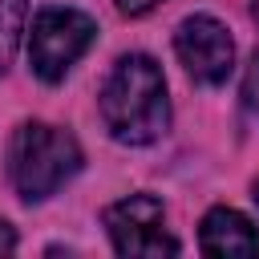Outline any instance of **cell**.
<instances>
[{
    "label": "cell",
    "mask_w": 259,
    "mask_h": 259,
    "mask_svg": "<svg viewBox=\"0 0 259 259\" xmlns=\"http://www.w3.org/2000/svg\"><path fill=\"white\" fill-rule=\"evenodd\" d=\"M101 121L125 146H146L166 134L170 105H166V81L154 57L130 53L113 65L101 89Z\"/></svg>",
    "instance_id": "cell-1"
},
{
    "label": "cell",
    "mask_w": 259,
    "mask_h": 259,
    "mask_svg": "<svg viewBox=\"0 0 259 259\" xmlns=\"http://www.w3.org/2000/svg\"><path fill=\"white\" fill-rule=\"evenodd\" d=\"M81 170V146L73 134L45 125V121H24L12 134L8 146V174L24 198H49L57 194L73 174Z\"/></svg>",
    "instance_id": "cell-2"
},
{
    "label": "cell",
    "mask_w": 259,
    "mask_h": 259,
    "mask_svg": "<svg viewBox=\"0 0 259 259\" xmlns=\"http://www.w3.org/2000/svg\"><path fill=\"white\" fill-rule=\"evenodd\" d=\"M93 36H97L93 20L85 12H77V8H45V12H36L32 32H28L32 73L45 77V81H61L85 57Z\"/></svg>",
    "instance_id": "cell-3"
},
{
    "label": "cell",
    "mask_w": 259,
    "mask_h": 259,
    "mask_svg": "<svg viewBox=\"0 0 259 259\" xmlns=\"http://www.w3.org/2000/svg\"><path fill=\"white\" fill-rule=\"evenodd\" d=\"M105 231L117 247V255L130 259H158V255H178V239L166 231L162 202L150 194H130L105 210Z\"/></svg>",
    "instance_id": "cell-4"
},
{
    "label": "cell",
    "mask_w": 259,
    "mask_h": 259,
    "mask_svg": "<svg viewBox=\"0 0 259 259\" xmlns=\"http://www.w3.org/2000/svg\"><path fill=\"white\" fill-rule=\"evenodd\" d=\"M174 49H178V61L186 65V73L202 85L227 81V73L235 65V40L214 16L182 20L178 32H174Z\"/></svg>",
    "instance_id": "cell-5"
},
{
    "label": "cell",
    "mask_w": 259,
    "mask_h": 259,
    "mask_svg": "<svg viewBox=\"0 0 259 259\" xmlns=\"http://www.w3.org/2000/svg\"><path fill=\"white\" fill-rule=\"evenodd\" d=\"M198 243H202L206 255H219V259L259 255V231L251 227L247 214H239V210H231V206H214V210L202 219Z\"/></svg>",
    "instance_id": "cell-6"
},
{
    "label": "cell",
    "mask_w": 259,
    "mask_h": 259,
    "mask_svg": "<svg viewBox=\"0 0 259 259\" xmlns=\"http://www.w3.org/2000/svg\"><path fill=\"white\" fill-rule=\"evenodd\" d=\"M24 28V0H0V73L8 69Z\"/></svg>",
    "instance_id": "cell-7"
},
{
    "label": "cell",
    "mask_w": 259,
    "mask_h": 259,
    "mask_svg": "<svg viewBox=\"0 0 259 259\" xmlns=\"http://www.w3.org/2000/svg\"><path fill=\"white\" fill-rule=\"evenodd\" d=\"M243 109L259 121V49L251 53V65L243 73Z\"/></svg>",
    "instance_id": "cell-8"
},
{
    "label": "cell",
    "mask_w": 259,
    "mask_h": 259,
    "mask_svg": "<svg viewBox=\"0 0 259 259\" xmlns=\"http://www.w3.org/2000/svg\"><path fill=\"white\" fill-rule=\"evenodd\" d=\"M162 0H117V12H125V16H146L150 8H158Z\"/></svg>",
    "instance_id": "cell-9"
},
{
    "label": "cell",
    "mask_w": 259,
    "mask_h": 259,
    "mask_svg": "<svg viewBox=\"0 0 259 259\" xmlns=\"http://www.w3.org/2000/svg\"><path fill=\"white\" fill-rule=\"evenodd\" d=\"M12 251H16V231L0 219V255H12Z\"/></svg>",
    "instance_id": "cell-10"
},
{
    "label": "cell",
    "mask_w": 259,
    "mask_h": 259,
    "mask_svg": "<svg viewBox=\"0 0 259 259\" xmlns=\"http://www.w3.org/2000/svg\"><path fill=\"white\" fill-rule=\"evenodd\" d=\"M251 12H255V20H259V0H251Z\"/></svg>",
    "instance_id": "cell-11"
},
{
    "label": "cell",
    "mask_w": 259,
    "mask_h": 259,
    "mask_svg": "<svg viewBox=\"0 0 259 259\" xmlns=\"http://www.w3.org/2000/svg\"><path fill=\"white\" fill-rule=\"evenodd\" d=\"M255 202H259V182H255Z\"/></svg>",
    "instance_id": "cell-12"
}]
</instances>
